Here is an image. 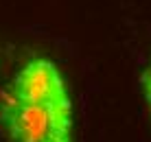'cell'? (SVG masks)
<instances>
[{"label": "cell", "mask_w": 151, "mask_h": 142, "mask_svg": "<svg viewBox=\"0 0 151 142\" xmlns=\"http://www.w3.org/2000/svg\"><path fill=\"white\" fill-rule=\"evenodd\" d=\"M0 129L9 142H72L70 96H24L0 92Z\"/></svg>", "instance_id": "1"}, {"label": "cell", "mask_w": 151, "mask_h": 142, "mask_svg": "<svg viewBox=\"0 0 151 142\" xmlns=\"http://www.w3.org/2000/svg\"><path fill=\"white\" fill-rule=\"evenodd\" d=\"M140 85H142V94H145V103H147V109H149V116H151V59L147 68H145L142 77H140Z\"/></svg>", "instance_id": "2"}]
</instances>
